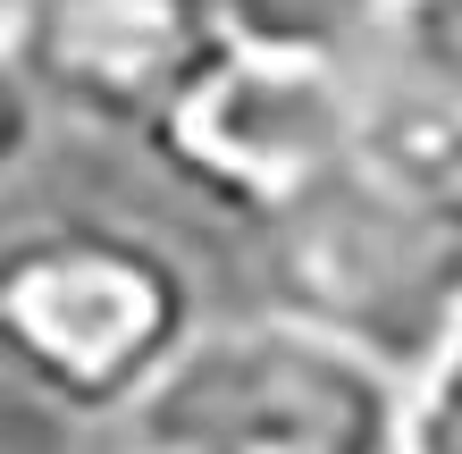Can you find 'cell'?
I'll use <instances>...</instances> for the list:
<instances>
[{
	"label": "cell",
	"mask_w": 462,
	"mask_h": 454,
	"mask_svg": "<svg viewBox=\"0 0 462 454\" xmlns=\"http://www.w3.org/2000/svg\"><path fill=\"white\" fill-rule=\"evenodd\" d=\"M202 329V286L169 236L110 210H51L0 236V379L60 421H118Z\"/></svg>",
	"instance_id": "6da1fadb"
},
{
	"label": "cell",
	"mask_w": 462,
	"mask_h": 454,
	"mask_svg": "<svg viewBox=\"0 0 462 454\" xmlns=\"http://www.w3.org/2000/svg\"><path fill=\"white\" fill-rule=\"evenodd\" d=\"M269 303L403 379L462 329V169L370 135L328 185L261 227Z\"/></svg>",
	"instance_id": "7a4b0ae2"
},
{
	"label": "cell",
	"mask_w": 462,
	"mask_h": 454,
	"mask_svg": "<svg viewBox=\"0 0 462 454\" xmlns=\"http://www.w3.org/2000/svg\"><path fill=\"white\" fill-rule=\"evenodd\" d=\"M370 135L378 110L353 34L337 42L303 17L244 9L236 34L202 60V76L169 101V118L143 144L194 202L261 236L311 185H328Z\"/></svg>",
	"instance_id": "3957f363"
},
{
	"label": "cell",
	"mask_w": 462,
	"mask_h": 454,
	"mask_svg": "<svg viewBox=\"0 0 462 454\" xmlns=\"http://www.w3.org/2000/svg\"><path fill=\"white\" fill-rule=\"evenodd\" d=\"M412 379L294 311L202 320L118 430L126 454H403Z\"/></svg>",
	"instance_id": "277c9868"
},
{
	"label": "cell",
	"mask_w": 462,
	"mask_h": 454,
	"mask_svg": "<svg viewBox=\"0 0 462 454\" xmlns=\"http://www.w3.org/2000/svg\"><path fill=\"white\" fill-rule=\"evenodd\" d=\"M236 17L244 0H25L9 42L60 118L152 135Z\"/></svg>",
	"instance_id": "5b68a950"
},
{
	"label": "cell",
	"mask_w": 462,
	"mask_h": 454,
	"mask_svg": "<svg viewBox=\"0 0 462 454\" xmlns=\"http://www.w3.org/2000/svg\"><path fill=\"white\" fill-rule=\"evenodd\" d=\"M378 135L462 169V0H353Z\"/></svg>",
	"instance_id": "8992f818"
},
{
	"label": "cell",
	"mask_w": 462,
	"mask_h": 454,
	"mask_svg": "<svg viewBox=\"0 0 462 454\" xmlns=\"http://www.w3.org/2000/svg\"><path fill=\"white\" fill-rule=\"evenodd\" d=\"M403 454H462V329L438 345V362H429V370H412Z\"/></svg>",
	"instance_id": "52a82bcc"
},
{
	"label": "cell",
	"mask_w": 462,
	"mask_h": 454,
	"mask_svg": "<svg viewBox=\"0 0 462 454\" xmlns=\"http://www.w3.org/2000/svg\"><path fill=\"white\" fill-rule=\"evenodd\" d=\"M42 85L25 76V60H17V42L0 34V185H9L25 160H34V135H42Z\"/></svg>",
	"instance_id": "ba28073f"
},
{
	"label": "cell",
	"mask_w": 462,
	"mask_h": 454,
	"mask_svg": "<svg viewBox=\"0 0 462 454\" xmlns=\"http://www.w3.org/2000/svg\"><path fill=\"white\" fill-rule=\"evenodd\" d=\"M17 9H25V0H0V34H9V25H17Z\"/></svg>",
	"instance_id": "9c48e42d"
}]
</instances>
